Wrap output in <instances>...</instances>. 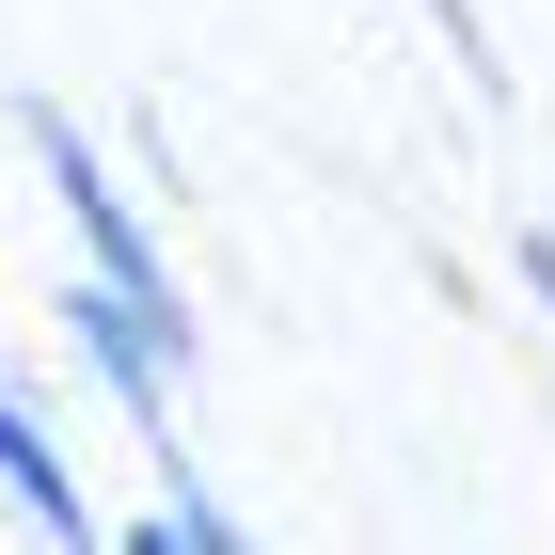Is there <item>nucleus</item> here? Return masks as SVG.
<instances>
[{
    "instance_id": "nucleus-1",
    "label": "nucleus",
    "mask_w": 555,
    "mask_h": 555,
    "mask_svg": "<svg viewBox=\"0 0 555 555\" xmlns=\"http://www.w3.org/2000/svg\"><path fill=\"white\" fill-rule=\"evenodd\" d=\"M33 159H48V191H64V222H80V255L112 270V286H128V301H159L175 334H191V301H175V270H159V238H143V207H128V191H112V175H95V143L64 128V112H33Z\"/></svg>"
},
{
    "instance_id": "nucleus-2",
    "label": "nucleus",
    "mask_w": 555,
    "mask_h": 555,
    "mask_svg": "<svg viewBox=\"0 0 555 555\" xmlns=\"http://www.w3.org/2000/svg\"><path fill=\"white\" fill-rule=\"evenodd\" d=\"M0 492H16V508H33L48 540H95V508H80V476H64V444H48V428L16 413V397H0Z\"/></svg>"
},
{
    "instance_id": "nucleus-3",
    "label": "nucleus",
    "mask_w": 555,
    "mask_h": 555,
    "mask_svg": "<svg viewBox=\"0 0 555 555\" xmlns=\"http://www.w3.org/2000/svg\"><path fill=\"white\" fill-rule=\"evenodd\" d=\"M524 286H540V318H555V238H524Z\"/></svg>"
}]
</instances>
